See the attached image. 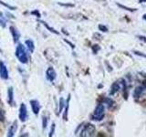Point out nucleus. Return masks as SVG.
<instances>
[{
    "instance_id": "nucleus-25",
    "label": "nucleus",
    "mask_w": 146,
    "mask_h": 137,
    "mask_svg": "<svg viewBox=\"0 0 146 137\" xmlns=\"http://www.w3.org/2000/svg\"><path fill=\"white\" fill-rule=\"evenodd\" d=\"M96 49H97V50L100 49V47H99L98 45H94V46H93V52H94V53H97V51H96Z\"/></svg>"
},
{
    "instance_id": "nucleus-26",
    "label": "nucleus",
    "mask_w": 146,
    "mask_h": 137,
    "mask_svg": "<svg viewBox=\"0 0 146 137\" xmlns=\"http://www.w3.org/2000/svg\"><path fill=\"white\" fill-rule=\"evenodd\" d=\"M139 39H141V40H143V42H146V38H145V37H143V36H141V37H139Z\"/></svg>"
},
{
    "instance_id": "nucleus-2",
    "label": "nucleus",
    "mask_w": 146,
    "mask_h": 137,
    "mask_svg": "<svg viewBox=\"0 0 146 137\" xmlns=\"http://www.w3.org/2000/svg\"><path fill=\"white\" fill-rule=\"evenodd\" d=\"M133 98L137 102H143L146 100V85H140L134 89L133 92Z\"/></svg>"
},
{
    "instance_id": "nucleus-23",
    "label": "nucleus",
    "mask_w": 146,
    "mask_h": 137,
    "mask_svg": "<svg viewBox=\"0 0 146 137\" xmlns=\"http://www.w3.org/2000/svg\"><path fill=\"white\" fill-rule=\"evenodd\" d=\"M118 6H119V7H122V8H124V9H126V10H129V11H131V12L135 11V10H136V9H131V8H128V7H124V6H122V5H119V4H118Z\"/></svg>"
},
{
    "instance_id": "nucleus-15",
    "label": "nucleus",
    "mask_w": 146,
    "mask_h": 137,
    "mask_svg": "<svg viewBox=\"0 0 146 137\" xmlns=\"http://www.w3.org/2000/svg\"><path fill=\"white\" fill-rule=\"evenodd\" d=\"M104 102L105 104H107L108 105V107L110 109H111L112 106H115V102H113V100L111 99H110V98H106V99H104Z\"/></svg>"
},
{
    "instance_id": "nucleus-21",
    "label": "nucleus",
    "mask_w": 146,
    "mask_h": 137,
    "mask_svg": "<svg viewBox=\"0 0 146 137\" xmlns=\"http://www.w3.org/2000/svg\"><path fill=\"white\" fill-rule=\"evenodd\" d=\"M54 132H55V123H52V125H51V129H50V132H49L48 136H49V137H51V136L54 134Z\"/></svg>"
},
{
    "instance_id": "nucleus-14",
    "label": "nucleus",
    "mask_w": 146,
    "mask_h": 137,
    "mask_svg": "<svg viewBox=\"0 0 146 137\" xmlns=\"http://www.w3.org/2000/svg\"><path fill=\"white\" fill-rule=\"evenodd\" d=\"M70 95H68V100L66 102V105H65V112H64V114H63V119L65 121L68 120V108H70Z\"/></svg>"
},
{
    "instance_id": "nucleus-7",
    "label": "nucleus",
    "mask_w": 146,
    "mask_h": 137,
    "mask_svg": "<svg viewBox=\"0 0 146 137\" xmlns=\"http://www.w3.org/2000/svg\"><path fill=\"white\" fill-rule=\"evenodd\" d=\"M0 77L3 80H7L8 79V70L7 68L3 61H0Z\"/></svg>"
},
{
    "instance_id": "nucleus-13",
    "label": "nucleus",
    "mask_w": 146,
    "mask_h": 137,
    "mask_svg": "<svg viewBox=\"0 0 146 137\" xmlns=\"http://www.w3.org/2000/svg\"><path fill=\"white\" fill-rule=\"evenodd\" d=\"M7 97H8V103L12 105L13 104V100H14V91L12 87H9L8 90H7Z\"/></svg>"
},
{
    "instance_id": "nucleus-24",
    "label": "nucleus",
    "mask_w": 146,
    "mask_h": 137,
    "mask_svg": "<svg viewBox=\"0 0 146 137\" xmlns=\"http://www.w3.org/2000/svg\"><path fill=\"white\" fill-rule=\"evenodd\" d=\"M133 53L135 54V55H138V56H141V57H143V58H146V55H144V54H143L141 52H139V51H133Z\"/></svg>"
},
{
    "instance_id": "nucleus-12",
    "label": "nucleus",
    "mask_w": 146,
    "mask_h": 137,
    "mask_svg": "<svg viewBox=\"0 0 146 137\" xmlns=\"http://www.w3.org/2000/svg\"><path fill=\"white\" fill-rule=\"evenodd\" d=\"M25 44L27 45V49L29 50V52L33 53L34 49H35V44H34V42H33V40H31V39H27V40L25 41Z\"/></svg>"
},
{
    "instance_id": "nucleus-8",
    "label": "nucleus",
    "mask_w": 146,
    "mask_h": 137,
    "mask_svg": "<svg viewBox=\"0 0 146 137\" xmlns=\"http://www.w3.org/2000/svg\"><path fill=\"white\" fill-rule=\"evenodd\" d=\"M30 106L32 109V112H33L34 114L38 115L39 111H40V104L38 102V100H30Z\"/></svg>"
},
{
    "instance_id": "nucleus-3",
    "label": "nucleus",
    "mask_w": 146,
    "mask_h": 137,
    "mask_svg": "<svg viewBox=\"0 0 146 137\" xmlns=\"http://www.w3.org/2000/svg\"><path fill=\"white\" fill-rule=\"evenodd\" d=\"M104 115H105V106H104V104L99 103L97 106H96L95 110H94V112L92 114V116H91V119H92L93 121L100 122V121H102L103 119Z\"/></svg>"
},
{
    "instance_id": "nucleus-19",
    "label": "nucleus",
    "mask_w": 146,
    "mask_h": 137,
    "mask_svg": "<svg viewBox=\"0 0 146 137\" xmlns=\"http://www.w3.org/2000/svg\"><path fill=\"white\" fill-rule=\"evenodd\" d=\"M0 25H1L3 27H6V26H7L6 19H5V17L3 16H0Z\"/></svg>"
},
{
    "instance_id": "nucleus-11",
    "label": "nucleus",
    "mask_w": 146,
    "mask_h": 137,
    "mask_svg": "<svg viewBox=\"0 0 146 137\" xmlns=\"http://www.w3.org/2000/svg\"><path fill=\"white\" fill-rule=\"evenodd\" d=\"M17 122H14L11 124V126L9 127V130L7 132V136L12 137L15 135V132H17Z\"/></svg>"
},
{
    "instance_id": "nucleus-5",
    "label": "nucleus",
    "mask_w": 146,
    "mask_h": 137,
    "mask_svg": "<svg viewBox=\"0 0 146 137\" xmlns=\"http://www.w3.org/2000/svg\"><path fill=\"white\" fill-rule=\"evenodd\" d=\"M19 119L21 122H26L27 120V109L25 103H21L19 108Z\"/></svg>"
},
{
    "instance_id": "nucleus-16",
    "label": "nucleus",
    "mask_w": 146,
    "mask_h": 137,
    "mask_svg": "<svg viewBox=\"0 0 146 137\" xmlns=\"http://www.w3.org/2000/svg\"><path fill=\"white\" fill-rule=\"evenodd\" d=\"M66 105V102H65V100L63 98H60L59 99V108H58V113H60L63 110V107Z\"/></svg>"
},
{
    "instance_id": "nucleus-1",
    "label": "nucleus",
    "mask_w": 146,
    "mask_h": 137,
    "mask_svg": "<svg viewBox=\"0 0 146 137\" xmlns=\"http://www.w3.org/2000/svg\"><path fill=\"white\" fill-rule=\"evenodd\" d=\"M15 54L17 59L19 61V62H21L22 64H27L29 62V54H27V49L24 45L18 44L16 48Z\"/></svg>"
},
{
    "instance_id": "nucleus-9",
    "label": "nucleus",
    "mask_w": 146,
    "mask_h": 137,
    "mask_svg": "<svg viewBox=\"0 0 146 137\" xmlns=\"http://www.w3.org/2000/svg\"><path fill=\"white\" fill-rule=\"evenodd\" d=\"M121 82L120 81H116L111 85V91H110V94L111 95H114L116 92H118L119 90H121Z\"/></svg>"
},
{
    "instance_id": "nucleus-20",
    "label": "nucleus",
    "mask_w": 146,
    "mask_h": 137,
    "mask_svg": "<svg viewBox=\"0 0 146 137\" xmlns=\"http://www.w3.org/2000/svg\"><path fill=\"white\" fill-rule=\"evenodd\" d=\"M0 4H2L4 7H7V8H9V9H11V10H15V7H12V6H9L8 4H6V3H4V1H2V0H0Z\"/></svg>"
},
{
    "instance_id": "nucleus-29",
    "label": "nucleus",
    "mask_w": 146,
    "mask_h": 137,
    "mask_svg": "<svg viewBox=\"0 0 146 137\" xmlns=\"http://www.w3.org/2000/svg\"><path fill=\"white\" fill-rule=\"evenodd\" d=\"M140 2H141V3H143V2H146V0H140Z\"/></svg>"
},
{
    "instance_id": "nucleus-17",
    "label": "nucleus",
    "mask_w": 146,
    "mask_h": 137,
    "mask_svg": "<svg viewBox=\"0 0 146 137\" xmlns=\"http://www.w3.org/2000/svg\"><path fill=\"white\" fill-rule=\"evenodd\" d=\"M41 23H42V24L46 27H47V29L50 31V32H53V33H55V34H57V35H58L59 34V32H58L57 30H55L54 29H52V27H50L48 24H47V23H46V22H44V21H41Z\"/></svg>"
},
{
    "instance_id": "nucleus-4",
    "label": "nucleus",
    "mask_w": 146,
    "mask_h": 137,
    "mask_svg": "<svg viewBox=\"0 0 146 137\" xmlns=\"http://www.w3.org/2000/svg\"><path fill=\"white\" fill-rule=\"evenodd\" d=\"M94 132H95V126L93 124H91V123H87L80 131V135L83 137H89V136H92Z\"/></svg>"
},
{
    "instance_id": "nucleus-27",
    "label": "nucleus",
    "mask_w": 146,
    "mask_h": 137,
    "mask_svg": "<svg viewBox=\"0 0 146 137\" xmlns=\"http://www.w3.org/2000/svg\"><path fill=\"white\" fill-rule=\"evenodd\" d=\"M65 41H66L67 43H68V44L70 45V47H71V48H74V45H73V44H71V43L70 42V41H68V40H65Z\"/></svg>"
},
{
    "instance_id": "nucleus-6",
    "label": "nucleus",
    "mask_w": 146,
    "mask_h": 137,
    "mask_svg": "<svg viewBox=\"0 0 146 137\" xmlns=\"http://www.w3.org/2000/svg\"><path fill=\"white\" fill-rule=\"evenodd\" d=\"M46 78H47V80L48 81H50V82H53L55 80H56L57 73H56V71H55V70L52 67L48 68L47 71H46Z\"/></svg>"
},
{
    "instance_id": "nucleus-22",
    "label": "nucleus",
    "mask_w": 146,
    "mask_h": 137,
    "mask_svg": "<svg viewBox=\"0 0 146 137\" xmlns=\"http://www.w3.org/2000/svg\"><path fill=\"white\" fill-rule=\"evenodd\" d=\"M99 29L100 31H103V32H108V29L105 26H103V25H100L99 26Z\"/></svg>"
},
{
    "instance_id": "nucleus-10",
    "label": "nucleus",
    "mask_w": 146,
    "mask_h": 137,
    "mask_svg": "<svg viewBox=\"0 0 146 137\" xmlns=\"http://www.w3.org/2000/svg\"><path fill=\"white\" fill-rule=\"evenodd\" d=\"M10 32H11V34L13 36V40H14V42L17 43L18 39H19L20 38V33L17 31V29H16V27H10Z\"/></svg>"
},
{
    "instance_id": "nucleus-28",
    "label": "nucleus",
    "mask_w": 146,
    "mask_h": 137,
    "mask_svg": "<svg viewBox=\"0 0 146 137\" xmlns=\"http://www.w3.org/2000/svg\"><path fill=\"white\" fill-rule=\"evenodd\" d=\"M143 19L146 21V14H144V15H143Z\"/></svg>"
},
{
    "instance_id": "nucleus-18",
    "label": "nucleus",
    "mask_w": 146,
    "mask_h": 137,
    "mask_svg": "<svg viewBox=\"0 0 146 137\" xmlns=\"http://www.w3.org/2000/svg\"><path fill=\"white\" fill-rule=\"evenodd\" d=\"M43 120H42V127H43V129H46L48 126V117H46V116H43Z\"/></svg>"
}]
</instances>
